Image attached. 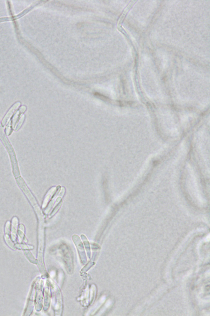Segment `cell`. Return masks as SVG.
Masks as SVG:
<instances>
[{
	"label": "cell",
	"instance_id": "3",
	"mask_svg": "<svg viewBox=\"0 0 210 316\" xmlns=\"http://www.w3.org/2000/svg\"><path fill=\"white\" fill-rule=\"evenodd\" d=\"M24 119H25V116L24 115H23L21 117V119H20V122H19V123L18 124L17 126L16 127V131L20 129V127L22 125Z\"/></svg>",
	"mask_w": 210,
	"mask_h": 316
},
{
	"label": "cell",
	"instance_id": "4",
	"mask_svg": "<svg viewBox=\"0 0 210 316\" xmlns=\"http://www.w3.org/2000/svg\"><path fill=\"white\" fill-rule=\"evenodd\" d=\"M62 203V202H60V203L59 204V205L57 206L56 207L55 209H54V210L53 211V212L52 213L51 215L50 216V217L54 215V214H55L59 210V209H60V207L61 206Z\"/></svg>",
	"mask_w": 210,
	"mask_h": 316
},
{
	"label": "cell",
	"instance_id": "1",
	"mask_svg": "<svg viewBox=\"0 0 210 316\" xmlns=\"http://www.w3.org/2000/svg\"><path fill=\"white\" fill-rule=\"evenodd\" d=\"M20 103H16L15 104V105L11 108V109H10L9 111L7 113V114H6V116H5L3 120H2V124L3 126L6 125V122H7V120H8V119L11 117V116H12V114H13L14 112L16 111V109H17L19 107V106H20Z\"/></svg>",
	"mask_w": 210,
	"mask_h": 316
},
{
	"label": "cell",
	"instance_id": "2",
	"mask_svg": "<svg viewBox=\"0 0 210 316\" xmlns=\"http://www.w3.org/2000/svg\"><path fill=\"white\" fill-rule=\"evenodd\" d=\"M56 187H54L51 188L48 192L47 193V194L46 196H45V200H44L43 203L42 205V208H45L47 206L49 200L51 198L53 194L56 192Z\"/></svg>",
	"mask_w": 210,
	"mask_h": 316
}]
</instances>
